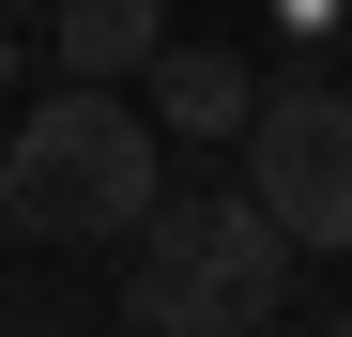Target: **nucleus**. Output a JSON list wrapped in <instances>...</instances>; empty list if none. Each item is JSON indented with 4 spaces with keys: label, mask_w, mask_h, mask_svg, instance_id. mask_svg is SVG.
Listing matches in <instances>:
<instances>
[{
    "label": "nucleus",
    "mask_w": 352,
    "mask_h": 337,
    "mask_svg": "<svg viewBox=\"0 0 352 337\" xmlns=\"http://www.w3.org/2000/svg\"><path fill=\"white\" fill-rule=\"evenodd\" d=\"M153 199H168V138L153 107H123V77H62L0 138V230L31 246H138Z\"/></svg>",
    "instance_id": "1"
},
{
    "label": "nucleus",
    "mask_w": 352,
    "mask_h": 337,
    "mask_svg": "<svg viewBox=\"0 0 352 337\" xmlns=\"http://www.w3.org/2000/svg\"><path fill=\"white\" fill-rule=\"evenodd\" d=\"M46 46H62V77H138L168 46V0H46Z\"/></svg>",
    "instance_id": "5"
},
{
    "label": "nucleus",
    "mask_w": 352,
    "mask_h": 337,
    "mask_svg": "<svg viewBox=\"0 0 352 337\" xmlns=\"http://www.w3.org/2000/svg\"><path fill=\"white\" fill-rule=\"evenodd\" d=\"M337 322H352V307H337Z\"/></svg>",
    "instance_id": "6"
},
{
    "label": "nucleus",
    "mask_w": 352,
    "mask_h": 337,
    "mask_svg": "<svg viewBox=\"0 0 352 337\" xmlns=\"http://www.w3.org/2000/svg\"><path fill=\"white\" fill-rule=\"evenodd\" d=\"M245 184L291 215L307 261H352V92L337 77H261V107H245Z\"/></svg>",
    "instance_id": "3"
},
{
    "label": "nucleus",
    "mask_w": 352,
    "mask_h": 337,
    "mask_svg": "<svg viewBox=\"0 0 352 337\" xmlns=\"http://www.w3.org/2000/svg\"><path fill=\"white\" fill-rule=\"evenodd\" d=\"M291 215L261 184H184V199H153V230H138V276H123V322L138 337H261L291 307Z\"/></svg>",
    "instance_id": "2"
},
{
    "label": "nucleus",
    "mask_w": 352,
    "mask_h": 337,
    "mask_svg": "<svg viewBox=\"0 0 352 337\" xmlns=\"http://www.w3.org/2000/svg\"><path fill=\"white\" fill-rule=\"evenodd\" d=\"M153 107H168V138H214V153H245V107H261V77L230 62V46H153Z\"/></svg>",
    "instance_id": "4"
}]
</instances>
